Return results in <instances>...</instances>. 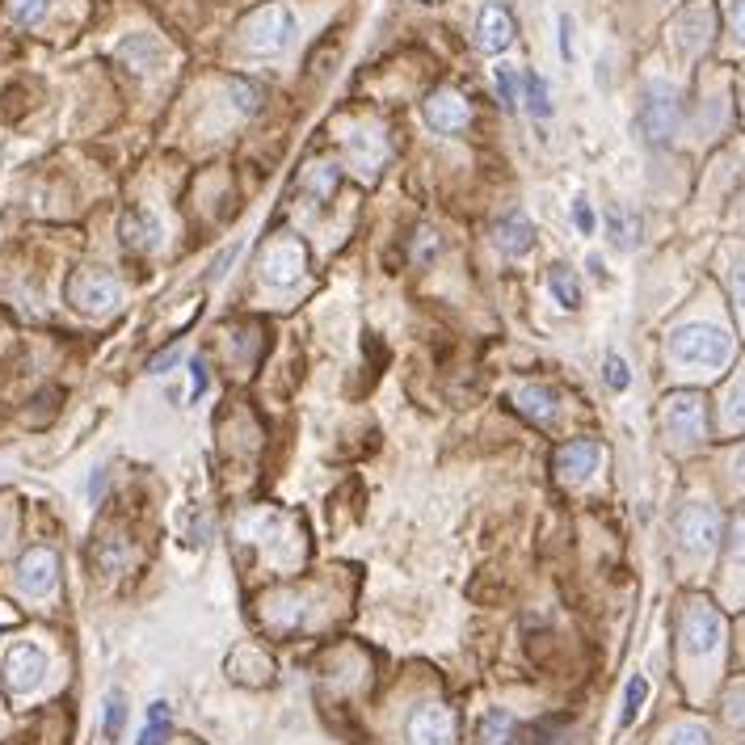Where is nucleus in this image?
Masks as SVG:
<instances>
[{
    "label": "nucleus",
    "instance_id": "1",
    "mask_svg": "<svg viewBox=\"0 0 745 745\" xmlns=\"http://www.w3.org/2000/svg\"><path fill=\"white\" fill-rule=\"evenodd\" d=\"M670 358L682 362V367L716 371L733 358V337L716 325H682L670 333Z\"/></svg>",
    "mask_w": 745,
    "mask_h": 745
},
{
    "label": "nucleus",
    "instance_id": "36",
    "mask_svg": "<svg viewBox=\"0 0 745 745\" xmlns=\"http://www.w3.org/2000/svg\"><path fill=\"white\" fill-rule=\"evenodd\" d=\"M573 224H577L581 236H590V232H594V207L586 203V198H577V203H573Z\"/></svg>",
    "mask_w": 745,
    "mask_h": 745
},
{
    "label": "nucleus",
    "instance_id": "6",
    "mask_svg": "<svg viewBox=\"0 0 745 745\" xmlns=\"http://www.w3.org/2000/svg\"><path fill=\"white\" fill-rule=\"evenodd\" d=\"M674 535H678V548L687 556H708L716 543H720V518L712 506L703 501H691L674 514Z\"/></svg>",
    "mask_w": 745,
    "mask_h": 745
},
{
    "label": "nucleus",
    "instance_id": "9",
    "mask_svg": "<svg viewBox=\"0 0 745 745\" xmlns=\"http://www.w3.org/2000/svg\"><path fill=\"white\" fill-rule=\"evenodd\" d=\"M666 434L678 442H699L708 434V413H703V396L678 392L666 400Z\"/></svg>",
    "mask_w": 745,
    "mask_h": 745
},
{
    "label": "nucleus",
    "instance_id": "4",
    "mask_svg": "<svg viewBox=\"0 0 745 745\" xmlns=\"http://www.w3.org/2000/svg\"><path fill=\"white\" fill-rule=\"evenodd\" d=\"M678 118H682V102H678V89L666 85V80H653L644 89V102H640V135L649 144H666V139L678 131Z\"/></svg>",
    "mask_w": 745,
    "mask_h": 745
},
{
    "label": "nucleus",
    "instance_id": "11",
    "mask_svg": "<svg viewBox=\"0 0 745 745\" xmlns=\"http://www.w3.org/2000/svg\"><path fill=\"white\" fill-rule=\"evenodd\" d=\"M421 114H426V127L438 135H459L472 123V106L463 102V93H455V89H434L426 97V106H421Z\"/></svg>",
    "mask_w": 745,
    "mask_h": 745
},
{
    "label": "nucleus",
    "instance_id": "2",
    "mask_svg": "<svg viewBox=\"0 0 745 745\" xmlns=\"http://www.w3.org/2000/svg\"><path fill=\"white\" fill-rule=\"evenodd\" d=\"M291 38H295V13L283 5H261L240 26V43H245L249 55H278L291 47Z\"/></svg>",
    "mask_w": 745,
    "mask_h": 745
},
{
    "label": "nucleus",
    "instance_id": "35",
    "mask_svg": "<svg viewBox=\"0 0 745 745\" xmlns=\"http://www.w3.org/2000/svg\"><path fill=\"white\" fill-rule=\"evenodd\" d=\"M729 560L737 569H745V514L733 522V531H729Z\"/></svg>",
    "mask_w": 745,
    "mask_h": 745
},
{
    "label": "nucleus",
    "instance_id": "21",
    "mask_svg": "<svg viewBox=\"0 0 745 745\" xmlns=\"http://www.w3.org/2000/svg\"><path fill=\"white\" fill-rule=\"evenodd\" d=\"M548 291H552V299L560 308H581V283H577V274L569 270V266H552L548 270Z\"/></svg>",
    "mask_w": 745,
    "mask_h": 745
},
{
    "label": "nucleus",
    "instance_id": "18",
    "mask_svg": "<svg viewBox=\"0 0 745 745\" xmlns=\"http://www.w3.org/2000/svg\"><path fill=\"white\" fill-rule=\"evenodd\" d=\"M123 245L131 253H152L160 245V219L148 207H131L123 215Z\"/></svg>",
    "mask_w": 745,
    "mask_h": 745
},
{
    "label": "nucleus",
    "instance_id": "32",
    "mask_svg": "<svg viewBox=\"0 0 745 745\" xmlns=\"http://www.w3.org/2000/svg\"><path fill=\"white\" fill-rule=\"evenodd\" d=\"M666 745H712V733L703 729V724H678L666 737Z\"/></svg>",
    "mask_w": 745,
    "mask_h": 745
},
{
    "label": "nucleus",
    "instance_id": "15",
    "mask_svg": "<svg viewBox=\"0 0 745 745\" xmlns=\"http://www.w3.org/2000/svg\"><path fill=\"white\" fill-rule=\"evenodd\" d=\"M261 619L270 632H295L304 623V594L299 590H278L261 602Z\"/></svg>",
    "mask_w": 745,
    "mask_h": 745
},
{
    "label": "nucleus",
    "instance_id": "30",
    "mask_svg": "<svg viewBox=\"0 0 745 745\" xmlns=\"http://www.w3.org/2000/svg\"><path fill=\"white\" fill-rule=\"evenodd\" d=\"M123 724H127V695L114 691V695L106 699V737L118 741V737H123Z\"/></svg>",
    "mask_w": 745,
    "mask_h": 745
},
{
    "label": "nucleus",
    "instance_id": "22",
    "mask_svg": "<svg viewBox=\"0 0 745 745\" xmlns=\"http://www.w3.org/2000/svg\"><path fill=\"white\" fill-rule=\"evenodd\" d=\"M476 733H480V745H510L514 741V716L506 708H493V712H485Z\"/></svg>",
    "mask_w": 745,
    "mask_h": 745
},
{
    "label": "nucleus",
    "instance_id": "31",
    "mask_svg": "<svg viewBox=\"0 0 745 745\" xmlns=\"http://www.w3.org/2000/svg\"><path fill=\"white\" fill-rule=\"evenodd\" d=\"M724 417H729L733 430H745V375L729 388V400H724Z\"/></svg>",
    "mask_w": 745,
    "mask_h": 745
},
{
    "label": "nucleus",
    "instance_id": "19",
    "mask_svg": "<svg viewBox=\"0 0 745 745\" xmlns=\"http://www.w3.org/2000/svg\"><path fill=\"white\" fill-rule=\"evenodd\" d=\"M674 30H678V47L687 51V55H699L703 47H708V38H712V13L703 9V5H691L674 22Z\"/></svg>",
    "mask_w": 745,
    "mask_h": 745
},
{
    "label": "nucleus",
    "instance_id": "8",
    "mask_svg": "<svg viewBox=\"0 0 745 745\" xmlns=\"http://www.w3.org/2000/svg\"><path fill=\"white\" fill-rule=\"evenodd\" d=\"M0 674H5L9 695H30V691L43 687V678H47V653L38 649V644H13V649L5 653Z\"/></svg>",
    "mask_w": 745,
    "mask_h": 745
},
{
    "label": "nucleus",
    "instance_id": "17",
    "mask_svg": "<svg viewBox=\"0 0 745 745\" xmlns=\"http://www.w3.org/2000/svg\"><path fill=\"white\" fill-rule=\"evenodd\" d=\"M493 240H497V249L506 257H522V253H531V245H535V224L522 211H510V215L497 219Z\"/></svg>",
    "mask_w": 745,
    "mask_h": 745
},
{
    "label": "nucleus",
    "instance_id": "23",
    "mask_svg": "<svg viewBox=\"0 0 745 745\" xmlns=\"http://www.w3.org/2000/svg\"><path fill=\"white\" fill-rule=\"evenodd\" d=\"M169 733H173V712L165 699H156L148 708V724H144V733H139V745H165Z\"/></svg>",
    "mask_w": 745,
    "mask_h": 745
},
{
    "label": "nucleus",
    "instance_id": "20",
    "mask_svg": "<svg viewBox=\"0 0 745 745\" xmlns=\"http://www.w3.org/2000/svg\"><path fill=\"white\" fill-rule=\"evenodd\" d=\"M514 405H518L522 417L539 421V426H552V421H556V396H552L548 388H539V384L518 388V392H514Z\"/></svg>",
    "mask_w": 745,
    "mask_h": 745
},
{
    "label": "nucleus",
    "instance_id": "37",
    "mask_svg": "<svg viewBox=\"0 0 745 745\" xmlns=\"http://www.w3.org/2000/svg\"><path fill=\"white\" fill-rule=\"evenodd\" d=\"M729 30L733 38L745 47V0H729Z\"/></svg>",
    "mask_w": 745,
    "mask_h": 745
},
{
    "label": "nucleus",
    "instance_id": "41",
    "mask_svg": "<svg viewBox=\"0 0 745 745\" xmlns=\"http://www.w3.org/2000/svg\"><path fill=\"white\" fill-rule=\"evenodd\" d=\"M733 295H737V304L745 308V266L733 270Z\"/></svg>",
    "mask_w": 745,
    "mask_h": 745
},
{
    "label": "nucleus",
    "instance_id": "40",
    "mask_svg": "<svg viewBox=\"0 0 745 745\" xmlns=\"http://www.w3.org/2000/svg\"><path fill=\"white\" fill-rule=\"evenodd\" d=\"M190 371H194V396H203V392H207V362H203V358H194V362H190Z\"/></svg>",
    "mask_w": 745,
    "mask_h": 745
},
{
    "label": "nucleus",
    "instance_id": "38",
    "mask_svg": "<svg viewBox=\"0 0 745 745\" xmlns=\"http://www.w3.org/2000/svg\"><path fill=\"white\" fill-rule=\"evenodd\" d=\"M417 236H421V240H413V257H417V261H430L434 249H438V236H434L430 228H421Z\"/></svg>",
    "mask_w": 745,
    "mask_h": 745
},
{
    "label": "nucleus",
    "instance_id": "43",
    "mask_svg": "<svg viewBox=\"0 0 745 745\" xmlns=\"http://www.w3.org/2000/svg\"><path fill=\"white\" fill-rule=\"evenodd\" d=\"M733 468H737V480H741V485H745V447L737 451V459H733Z\"/></svg>",
    "mask_w": 745,
    "mask_h": 745
},
{
    "label": "nucleus",
    "instance_id": "26",
    "mask_svg": "<svg viewBox=\"0 0 745 745\" xmlns=\"http://www.w3.org/2000/svg\"><path fill=\"white\" fill-rule=\"evenodd\" d=\"M47 9H51V0H9V22L30 30V26L43 22Z\"/></svg>",
    "mask_w": 745,
    "mask_h": 745
},
{
    "label": "nucleus",
    "instance_id": "39",
    "mask_svg": "<svg viewBox=\"0 0 745 745\" xmlns=\"http://www.w3.org/2000/svg\"><path fill=\"white\" fill-rule=\"evenodd\" d=\"M560 55L573 59V17H560Z\"/></svg>",
    "mask_w": 745,
    "mask_h": 745
},
{
    "label": "nucleus",
    "instance_id": "34",
    "mask_svg": "<svg viewBox=\"0 0 745 745\" xmlns=\"http://www.w3.org/2000/svg\"><path fill=\"white\" fill-rule=\"evenodd\" d=\"M497 89H501V102H506V106H518L522 102V97H518V72L510 64L497 68Z\"/></svg>",
    "mask_w": 745,
    "mask_h": 745
},
{
    "label": "nucleus",
    "instance_id": "16",
    "mask_svg": "<svg viewBox=\"0 0 745 745\" xmlns=\"http://www.w3.org/2000/svg\"><path fill=\"white\" fill-rule=\"evenodd\" d=\"M118 59H123L135 76H148L152 68L165 64V47H160L156 34H127L123 43H118Z\"/></svg>",
    "mask_w": 745,
    "mask_h": 745
},
{
    "label": "nucleus",
    "instance_id": "3",
    "mask_svg": "<svg viewBox=\"0 0 745 745\" xmlns=\"http://www.w3.org/2000/svg\"><path fill=\"white\" fill-rule=\"evenodd\" d=\"M64 291H68V304L80 308V312H89V316H102V312L123 304V283H118V278L110 270H102V266L72 270Z\"/></svg>",
    "mask_w": 745,
    "mask_h": 745
},
{
    "label": "nucleus",
    "instance_id": "12",
    "mask_svg": "<svg viewBox=\"0 0 745 745\" xmlns=\"http://www.w3.org/2000/svg\"><path fill=\"white\" fill-rule=\"evenodd\" d=\"M409 741L413 745H451L455 741V712L442 703H426L409 716Z\"/></svg>",
    "mask_w": 745,
    "mask_h": 745
},
{
    "label": "nucleus",
    "instance_id": "24",
    "mask_svg": "<svg viewBox=\"0 0 745 745\" xmlns=\"http://www.w3.org/2000/svg\"><path fill=\"white\" fill-rule=\"evenodd\" d=\"M337 181H341L337 165H329V160H316V165H308V173H304V190L316 198V203H325V198L337 190Z\"/></svg>",
    "mask_w": 745,
    "mask_h": 745
},
{
    "label": "nucleus",
    "instance_id": "5",
    "mask_svg": "<svg viewBox=\"0 0 745 745\" xmlns=\"http://www.w3.org/2000/svg\"><path fill=\"white\" fill-rule=\"evenodd\" d=\"M720 640H724L720 611L712 607L708 598H691L687 611H682V653L703 661V657H712L720 649Z\"/></svg>",
    "mask_w": 745,
    "mask_h": 745
},
{
    "label": "nucleus",
    "instance_id": "25",
    "mask_svg": "<svg viewBox=\"0 0 745 745\" xmlns=\"http://www.w3.org/2000/svg\"><path fill=\"white\" fill-rule=\"evenodd\" d=\"M607 232H611V240H615L619 249H632L636 236H640V219L628 215V211H619V207H611L607 211Z\"/></svg>",
    "mask_w": 745,
    "mask_h": 745
},
{
    "label": "nucleus",
    "instance_id": "7",
    "mask_svg": "<svg viewBox=\"0 0 745 745\" xmlns=\"http://www.w3.org/2000/svg\"><path fill=\"white\" fill-rule=\"evenodd\" d=\"M308 270V249L299 236H278L270 240V249L261 253V278L270 287H295Z\"/></svg>",
    "mask_w": 745,
    "mask_h": 745
},
{
    "label": "nucleus",
    "instance_id": "10",
    "mask_svg": "<svg viewBox=\"0 0 745 745\" xmlns=\"http://www.w3.org/2000/svg\"><path fill=\"white\" fill-rule=\"evenodd\" d=\"M59 586V556L51 548H30L17 560V590L30 598H47Z\"/></svg>",
    "mask_w": 745,
    "mask_h": 745
},
{
    "label": "nucleus",
    "instance_id": "42",
    "mask_svg": "<svg viewBox=\"0 0 745 745\" xmlns=\"http://www.w3.org/2000/svg\"><path fill=\"white\" fill-rule=\"evenodd\" d=\"M102 489H106V468H97L89 476V497H102Z\"/></svg>",
    "mask_w": 745,
    "mask_h": 745
},
{
    "label": "nucleus",
    "instance_id": "27",
    "mask_svg": "<svg viewBox=\"0 0 745 745\" xmlns=\"http://www.w3.org/2000/svg\"><path fill=\"white\" fill-rule=\"evenodd\" d=\"M644 699H649V682H644L640 674L628 682V695H623V712H619V724L628 729V724L640 716V708H644Z\"/></svg>",
    "mask_w": 745,
    "mask_h": 745
},
{
    "label": "nucleus",
    "instance_id": "33",
    "mask_svg": "<svg viewBox=\"0 0 745 745\" xmlns=\"http://www.w3.org/2000/svg\"><path fill=\"white\" fill-rule=\"evenodd\" d=\"M602 371H607V384L615 388V392H623L632 384V375H628V362H623L619 354H607V362H602Z\"/></svg>",
    "mask_w": 745,
    "mask_h": 745
},
{
    "label": "nucleus",
    "instance_id": "28",
    "mask_svg": "<svg viewBox=\"0 0 745 745\" xmlns=\"http://www.w3.org/2000/svg\"><path fill=\"white\" fill-rule=\"evenodd\" d=\"M527 110L535 114V118H548L552 114V102H548V85H543V76H535V72H527Z\"/></svg>",
    "mask_w": 745,
    "mask_h": 745
},
{
    "label": "nucleus",
    "instance_id": "14",
    "mask_svg": "<svg viewBox=\"0 0 745 745\" xmlns=\"http://www.w3.org/2000/svg\"><path fill=\"white\" fill-rule=\"evenodd\" d=\"M598 459H602L598 438H573V442H565V447L556 451V472L565 480H586L598 468Z\"/></svg>",
    "mask_w": 745,
    "mask_h": 745
},
{
    "label": "nucleus",
    "instance_id": "13",
    "mask_svg": "<svg viewBox=\"0 0 745 745\" xmlns=\"http://www.w3.org/2000/svg\"><path fill=\"white\" fill-rule=\"evenodd\" d=\"M514 13L506 5H485V13L476 17V47L485 51V55H501L510 43H514Z\"/></svg>",
    "mask_w": 745,
    "mask_h": 745
},
{
    "label": "nucleus",
    "instance_id": "29",
    "mask_svg": "<svg viewBox=\"0 0 745 745\" xmlns=\"http://www.w3.org/2000/svg\"><path fill=\"white\" fill-rule=\"evenodd\" d=\"M232 97H236V110L240 114H261V102H266V93H261L257 85H249V80H232Z\"/></svg>",
    "mask_w": 745,
    "mask_h": 745
}]
</instances>
